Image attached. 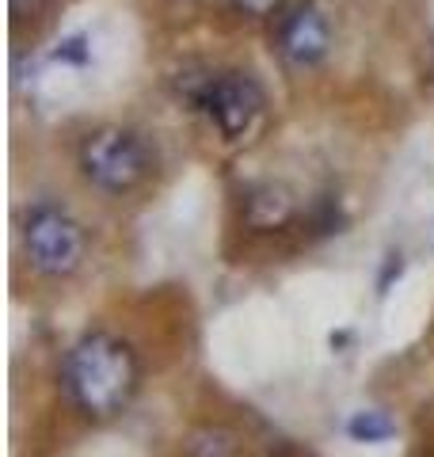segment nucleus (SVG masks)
<instances>
[{
	"label": "nucleus",
	"instance_id": "7ed1b4c3",
	"mask_svg": "<svg viewBox=\"0 0 434 457\" xmlns=\"http://www.w3.org/2000/svg\"><path fill=\"white\" fill-rule=\"evenodd\" d=\"M23 252L42 275H72L84 260V228L62 206L42 203L23 221Z\"/></svg>",
	"mask_w": 434,
	"mask_h": 457
},
{
	"label": "nucleus",
	"instance_id": "423d86ee",
	"mask_svg": "<svg viewBox=\"0 0 434 457\" xmlns=\"http://www.w3.org/2000/svg\"><path fill=\"white\" fill-rule=\"evenodd\" d=\"M244 221H248L252 228H259V233H271V228H282L294 221V195H289L282 183H259V187H252L248 195H244Z\"/></svg>",
	"mask_w": 434,
	"mask_h": 457
},
{
	"label": "nucleus",
	"instance_id": "9d476101",
	"mask_svg": "<svg viewBox=\"0 0 434 457\" xmlns=\"http://www.w3.org/2000/svg\"><path fill=\"white\" fill-rule=\"evenodd\" d=\"M286 4V0H233V8L244 12V16H274Z\"/></svg>",
	"mask_w": 434,
	"mask_h": 457
},
{
	"label": "nucleus",
	"instance_id": "6e6552de",
	"mask_svg": "<svg viewBox=\"0 0 434 457\" xmlns=\"http://www.w3.org/2000/svg\"><path fill=\"white\" fill-rule=\"evenodd\" d=\"M191 457H237V438L213 427V431H198L191 438Z\"/></svg>",
	"mask_w": 434,
	"mask_h": 457
},
{
	"label": "nucleus",
	"instance_id": "1a4fd4ad",
	"mask_svg": "<svg viewBox=\"0 0 434 457\" xmlns=\"http://www.w3.org/2000/svg\"><path fill=\"white\" fill-rule=\"evenodd\" d=\"M84 35H72V38H65V42H57V62H88V46H84Z\"/></svg>",
	"mask_w": 434,
	"mask_h": 457
},
{
	"label": "nucleus",
	"instance_id": "f257e3e1",
	"mask_svg": "<svg viewBox=\"0 0 434 457\" xmlns=\"http://www.w3.org/2000/svg\"><path fill=\"white\" fill-rule=\"evenodd\" d=\"M62 381L84 416L111 420L129 404L138 389V359L129 343L107 332H92L72 343L62 366Z\"/></svg>",
	"mask_w": 434,
	"mask_h": 457
},
{
	"label": "nucleus",
	"instance_id": "9b49d317",
	"mask_svg": "<svg viewBox=\"0 0 434 457\" xmlns=\"http://www.w3.org/2000/svg\"><path fill=\"white\" fill-rule=\"evenodd\" d=\"M42 4V0H35V8ZM12 8H16V16H23V8H27V0H12Z\"/></svg>",
	"mask_w": 434,
	"mask_h": 457
},
{
	"label": "nucleus",
	"instance_id": "f03ea898",
	"mask_svg": "<svg viewBox=\"0 0 434 457\" xmlns=\"http://www.w3.org/2000/svg\"><path fill=\"white\" fill-rule=\"evenodd\" d=\"M149 168H153L149 149H145V141L134 130L104 126V130H92L80 141V171L99 191L111 195L134 191L149 176Z\"/></svg>",
	"mask_w": 434,
	"mask_h": 457
},
{
	"label": "nucleus",
	"instance_id": "20e7f679",
	"mask_svg": "<svg viewBox=\"0 0 434 457\" xmlns=\"http://www.w3.org/2000/svg\"><path fill=\"white\" fill-rule=\"evenodd\" d=\"M191 104L206 111L225 141H240L263 114V88L248 73H210L191 88Z\"/></svg>",
	"mask_w": 434,
	"mask_h": 457
},
{
	"label": "nucleus",
	"instance_id": "39448f33",
	"mask_svg": "<svg viewBox=\"0 0 434 457\" xmlns=\"http://www.w3.org/2000/svg\"><path fill=\"white\" fill-rule=\"evenodd\" d=\"M328 50H331V27L321 8L297 4L294 12H286L279 23V54L286 57V65L313 69L324 62Z\"/></svg>",
	"mask_w": 434,
	"mask_h": 457
},
{
	"label": "nucleus",
	"instance_id": "0eeeda50",
	"mask_svg": "<svg viewBox=\"0 0 434 457\" xmlns=\"http://www.w3.org/2000/svg\"><path fill=\"white\" fill-rule=\"evenodd\" d=\"M346 435L355 442H366V446H378V442H388L396 435V423L385 416L378 408H366V411H355L351 423H346Z\"/></svg>",
	"mask_w": 434,
	"mask_h": 457
}]
</instances>
